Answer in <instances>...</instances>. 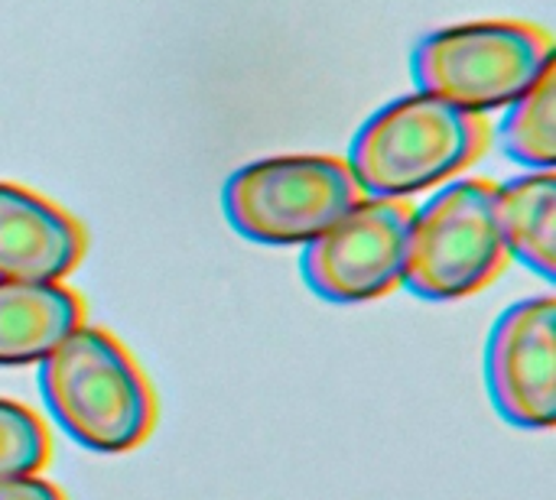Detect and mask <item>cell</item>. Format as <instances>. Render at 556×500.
Here are the masks:
<instances>
[{"label": "cell", "instance_id": "6da1fadb", "mask_svg": "<svg viewBox=\"0 0 556 500\" xmlns=\"http://www.w3.org/2000/svg\"><path fill=\"white\" fill-rule=\"evenodd\" d=\"M489 146L492 124L485 114L417 91L368 117L345 163L362 195L410 198L463 179Z\"/></svg>", "mask_w": 556, "mask_h": 500}, {"label": "cell", "instance_id": "7a4b0ae2", "mask_svg": "<svg viewBox=\"0 0 556 500\" xmlns=\"http://www.w3.org/2000/svg\"><path fill=\"white\" fill-rule=\"evenodd\" d=\"M39 390L55 423L91 452H134L156 426L147 374L111 332L88 322L39 364Z\"/></svg>", "mask_w": 556, "mask_h": 500}, {"label": "cell", "instance_id": "3957f363", "mask_svg": "<svg viewBox=\"0 0 556 500\" xmlns=\"http://www.w3.org/2000/svg\"><path fill=\"white\" fill-rule=\"evenodd\" d=\"M554 36L538 23L476 20L430 33L414 52V81L463 111L511 107L551 68Z\"/></svg>", "mask_w": 556, "mask_h": 500}, {"label": "cell", "instance_id": "277c9868", "mask_svg": "<svg viewBox=\"0 0 556 500\" xmlns=\"http://www.w3.org/2000/svg\"><path fill=\"white\" fill-rule=\"evenodd\" d=\"M498 182L463 176L414 211L404 286L430 303L482 293L508 267L511 254L498 225Z\"/></svg>", "mask_w": 556, "mask_h": 500}, {"label": "cell", "instance_id": "5b68a950", "mask_svg": "<svg viewBox=\"0 0 556 500\" xmlns=\"http://www.w3.org/2000/svg\"><path fill=\"white\" fill-rule=\"evenodd\" d=\"M362 189L339 156H270L238 169L222 192L238 234L270 247H306L336 225Z\"/></svg>", "mask_w": 556, "mask_h": 500}, {"label": "cell", "instance_id": "8992f818", "mask_svg": "<svg viewBox=\"0 0 556 500\" xmlns=\"http://www.w3.org/2000/svg\"><path fill=\"white\" fill-rule=\"evenodd\" d=\"M410 198L362 195L336 225H329L303 251V280L329 303H371L404 286L410 225Z\"/></svg>", "mask_w": 556, "mask_h": 500}, {"label": "cell", "instance_id": "52a82bcc", "mask_svg": "<svg viewBox=\"0 0 556 500\" xmlns=\"http://www.w3.org/2000/svg\"><path fill=\"white\" fill-rule=\"evenodd\" d=\"M485 384L502 420L521 430L556 423V299L534 296L498 316L485 345Z\"/></svg>", "mask_w": 556, "mask_h": 500}, {"label": "cell", "instance_id": "ba28073f", "mask_svg": "<svg viewBox=\"0 0 556 500\" xmlns=\"http://www.w3.org/2000/svg\"><path fill=\"white\" fill-rule=\"evenodd\" d=\"M88 251L75 215L16 182H0V280L65 283Z\"/></svg>", "mask_w": 556, "mask_h": 500}, {"label": "cell", "instance_id": "9c48e42d", "mask_svg": "<svg viewBox=\"0 0 556 500\" xmlns=\"http://www.w3.org/2000/svg\"><path fill=\"white\" fill-rule=\"evenodd\" d=\"M81 322L85 303L72 286L0 280V368L42 364Z\"/></svg>", "mask_w": 556, "mask_h": 500}, {"label": "cell", "instance_id": "30bf717a", "mask_svg": "<svg viewBox=\"0 0 556 500\" xmlns=\"http://www.w3.org/2000/svg\"><path fill=\"white\" fill-rule=\"evenodd\" d=\"M498 225L508 254L531 267L538 277L556 273V176L554 169H534L521 179L498 185L495 195Z\"/></svg>", "mask_w": 556, "mask_h": 500}, {"label": "cell", "instance_id": "8fae6325", "mask_svg": "<svg viewBox=\"0 0 556 500\" xmlns=\"http://www.w3.org/2000/svg\"><path fill=\"white\" fill-rule=\"evenodd\" d=\"M505 153L528 169H554L556 163V65L521 94L502 127Z\"/></svg>", "mask_w": 556, "mask_h": 500}, {"label": "cell", "instance_id": "7c38bea8", "mask_svg": "<svg viewBox=\"0 0 556 500\" xmlns=\"http://www.w3.org/2000/svg\"><path fill=\"white\" fill-rule=\"evenodd\" d=\"M52 456L46 423L23 403L0 397V478L39 475Z\"/></svg>", "mask_w": 556, "mask_h": 500}, {"label": "cell", "instance_id": "4fadbf2b", "mask_svg": "<svg viewBox=\"0 0 556 500\" xmlns=\"http://www.w3.org/2000/svg\"><path fill=\"white\" fill-rule=\"evenodd\" d=\"M0 500H65V495L39 475H20L0 478Z\"/></svg>", "mask_w": 556, "mask_h": 500}]
</instances>
